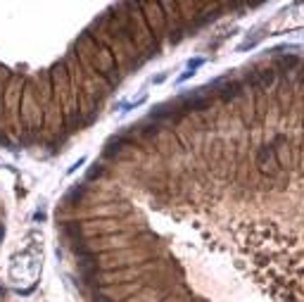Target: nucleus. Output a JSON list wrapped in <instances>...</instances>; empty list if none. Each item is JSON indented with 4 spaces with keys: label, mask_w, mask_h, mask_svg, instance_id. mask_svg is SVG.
<instances>
[{
    "label": "nucleus",
    "mask_w": 304,
    "mask_h": 302,
    "mask_svg": "<svg viewBox=\"0 0 304 302\" xmlns=\"http://www.w3.org/2000/svg\"><path fill=\"white\" fill-rule=\"evenodd\" d=\"M40 271H43V245L38 235H29L27 243L10 255L5 281L17 293H27L38 283Z\"/></svg>",
    "instance_id": "obj_1"
},
{
    "label": "nucleus",
    "mask_w": 304,
    "mask_h": 302,
    "mask_svg": "<svg viewBox=\"0 0 304 302\" xmlns=\"http://www.w3.org/2000/svg\"><path fill=\"white\" fill-rule=\"evenodd\" d=\"M83 162H86V157H81L79 162H74V165H71L69 169H67V176H71V174H74V171H76V169H79V167L83 165Z\"/></svg>",
    "instance_id": "obj_2"
}]
</instances>
